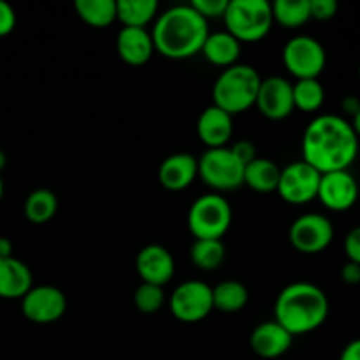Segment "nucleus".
Returning a JSON list of instances; mask_svg holds the SVG:
<instances>
[{
	"label": "nucleus",
	"instance_id": "obj_1",
	"mask_svg": "<svg viewBox=\"0 0 360 360\" xmlns=\"http://www.w3.org/2000/svg\"><path fill=\"white\" fill-rule=\"evenodd\" d=\"M359 155V137L348 120L320 115L309 122L302 136V160L320 174L348 171Z\"/></svg>",
	"mask_w": 360,
	"mask_h": 360
},
{
	"label": "nucleus",
	"instance_id": "obj_2",
	"mask_svg": "<svg viewBox=\"0 0 360 360\" xmlns=\"http://www.w3.org/2000/svg\"><path fill=\"white\" fill-rule=\"evenodd\" d=\"M207 35V21L192 6H176L158 14L151 30L155 51L171 60H185L200 53Z\"/></svg>",
	"mask_w": 360,
	"mask_h": 360
},
{
	"label": "nucleus",
	"instance_id": "obj_3",
	"mask_svg": "<svg viewBox=\"0 0 360 360\" xmlns=\"http://www.w3.org/2000/svg\"><path fill=\"white\" fill-rule=\"evenodd\" d=\"M329 316L326 292L309 281H295L280 292L274 304V320L292 336L316 330Z\"/></svg>",
	"mask_w": 360,
	"mask_h": 360
},
{
	"label": "nucleus",
	"instance_id": "obj_4",
	"mask_svg": "<svg viewBox=\"0 0 360 360\" xmlns=\"http://www.w3.org/2000/svg\"><path fill=\"white\" fill-rule=\"evenodd\" d=\"M262 77L252 65L236 63L225 69L213 84V105L231 116L248 111L255 105Z\"/></svg>",
	"mask_w": 360,
	"mask_h": 360
},
{
	"label": "nucleus",
	"instance_id": "obj_5",
	"mask_svg": "<svg viewBox=\"0 0 360 360\" xmlns=\"http://www.w3.org/2000/svg\"><path fill=\"white\" fill-rule=\"evenodd\" d=\"M225 28L239 42H257L273 27V11L266 0H229L224 14Z\"/></svg>",
	"mask_w": 360,
	"mask_h": 360
},
{
	"label": "nucleus",
	"instance_id": "obj_6",
	"mask_svg": "<svg viewBox=\"0 0 360 360\" xmlns=\"http://www.w3.org/2000/svg\"><path fill=\"white\" fill-rule=\"evenodd\" d=\"M186 224L195 239H221L232 224V207L220 193H206L193 200Z\"/></svg>",
	"mask_w": 360,
	"mask_h": 360
},
{
	"label": "nucleus",
	"instance_id": "obj_7",
	"mask_svg": "<svg viewBox=\"0 0 360 360\" xmlns=\"http://www.w3.org/2000/svg\"><path fill=\"white\" fill-rule=\"evenodd\" d=\"M197 162H199V178L213 190L231 192L243 185L245 165L231 148L225 146L204 151Z\"/></svg>",
	"mask_w": 360,
	"mask_h": 360
},
{
	"label": "nucleus",
	"instance_id": "obj_8",
	"mask_svg": "<svg viewBox=\"0 0 360 360\" xmlns=\"http://www.w3.org/2000/svg\"><path fill=\"white\" fill-rule=\"evenodd\" d=\"M327 63L323 46L309 35H295L283 48V65L295 79H319Z\"/></svg>",
	"mask_w": 360,
	"mask_h": 360
},
{
	"label": "nucleus",
	"instance_id": "obj_9",
	"mask_svg": "<svg viewBox=\"0 0 360 360\" xmlns=\"http://www.w3.org/2000/svg\"><path fill=\"white\" fill-rule=\"evenodd\" d=\"M169 309L179 322L197 323L213 311V288L199 280L183 281L169 299Z\"/></svg>",
	"mask_w": 360,
	"mask_h": 360
},
{
	"label": "nucleus",
	"instance_id": "obj_10",
	"mask_svg": "<svg viewBox=\"0 0 360 360\" xmlns=\"http://www.w3.org/2000/svg\"><path fill=\"white\" fill-rule=\"evenodd\" d=\"M320 178L322 174L309 164H306L304 160L292 162L287 167L281 169L276 192L280 193L285 202L302 206V204H308L316 199Z\"/></svg>",
	"mask_w": 360,
	"mask_h": 360
},
{
	"label": "nucleus",
	"instance_id": "obj_11",
	"mask_svg": "<svg viewBox=\"0 0 360 360\" xmlns=\"http://www.w3.org/2000/svg\"><path fill=\"white\" fill-rule=\"evenodd\" d=\"M288 239L297 252L315 255L329 248L334 239V227L323 214L306 213L290 225Z\"/></svg>",
	"mask_w": 360,
	"mask_h": 360
},
{
	"label": "nucleus",
	"instance_id": "obj_12",
	"mask_svg": "<svg viewBox=\"0 0 360 360\" xmlns=\"http://www.w3.org/2000/svg\"><path fill=\"white\" fill-rule=\"evenodd\" d=\"M67 299L60 288L51 285L32 287L21 299V311L34 323H53L63 316Z\"/></svg>",
	"mask_w": 360,
	"mask_h": 360
},
{
	"label": "nucleus",
	"instance_id": "obj_13",
	"mask_svg": "<svg viewBox=\"0 0 360 360\" xmlns=\"http://www.w3.org/2000/svg\"><path fill=\"white\" fill-rule=\"evenodd\" d=\"M255 108L259 109L260 115L274 122L288 118L295 109L290 81L280 76L262 79L257 94Z\"/></svg>",
	"mask_w": 360,
	"mask_h": 360
},
{
	"label": "nucleus",
	"instance_id": "obj_14",
	"mask_svg": "<svg viewBox=\"0 0 360 360\" xmlns=\"http://www.w3.org/2000/svg\"><path fill=\"white\" fill-rule=\"evenodd\" d=\"M320 202L330 211H348L359 199V183L350 171H334L322 174L319 186Z\"/></svg>",
	"mask_w": 360,
	"mask_h": 360
},
{
	"label": "nucleus",
	"instance_id": "obj_15",
	"mask_svg": "<svg viewBox=\"0 0 360 360\" xmlns=\"http://www.w3.org/2000/svg\"><path fill=\"white\" fill-rule=\"evenodd\" d=\"M136 269L143 283L164 287L174 276V259L160 245H148L137 253Z\"/></svg>",
	"mask_w": 360,
	"mask_h": 360
},
{
	"label": "nucleus",
	"instance_id": "obj_16",
	"mask_svg": "<svg viewBox=\"0 0 360 360\" xmlns=\"http://www.w3.org/2000/svg\"><path fill=\"white\" fill-rule=\"evenodd\" d=\"M294 343V336L276 320L264 322L253 329L250 336V347L260 359H278L287 354Z\"/></svg>",
	"mask_w": 360,
	"mask_h": 360
},
{
	"label": "nucleus",
	"instance_id": "obj_17",
	"mask_svg": "<svg viewBox=\"0 0 360 360\" xmlns=\"http://www.w3.org/2000/svg\"><path fill=\"white\" fill-rule=\"evenodd\" d=\"M232 132H234L232 116L217 105L204 109L197 120V136L202 144H206L207 150L227 146L229 141L232 139Z\"/></svg>",
	"mask_w": 360,
	"mask_h": 360
},
{
	"label": "nucleus",
	"instance_id": "obj_18",
	"mask_svg": "<svg viewBox=\"0 0 360 360\" xmlns=\"http://www.w3.org/2000/svg\"><path fill=\"white\" fill-rule=\"evenodd\" d=\"M199 176V162L190 153H174L158 167V181L165 190L181 192Z\"/></svg>",
	"mask_w": 360,
	"mask_h": 360
},
{
	"label": "nucleus",
	"instance_id": "obj_19",
	"mask_svg": "<svg viewBox=\"0 0 360 360\" xmlns=\"http://www.w3.org/2000/svg\"><path fill=\"white\" fill-rule=\"evenodd\" d=\"M116 51L125 63L134 67L144 65L155 53L153 39L146 28H125L116 35Z\"/></svg>",
	"mask_w": 360,
	"mask_h": 360
},
{
	"label": "nucleus",
	"instance_id": "obj_20",
	"mask_svg": "<svg viewBox=\"0 0 360 360\" xmlns=\"http://www.w3.org/2000/svg\"><path fill=\"white\" fill-rule=\"evenodd\" d=\"M30 269L27 264L14 257L0 259V297L2 299H23L32 288Z\"/></svg>",
	"mask_w": 360,
	"mask_h": 360
},
{
	"label": "nucleus",
	"instance_id": "obj_21",
	"mask_svg": "<svg viewBox=\"0 0 360 360\" xmlns=\"http://www.w3.org/2000/svg\"><path fill=\"white\" fill-rule=\"evenodd\" d=\"M200 53L213 65L229 69V67L238 63L239 55H241V42L234 35L229 34L227 30L213 32V34L210 32Z\"/></svg>",
	"mask_w": 360,
	"mask_h": 360
},
{
	"label": "nucleus",
	"instance_id": "obj_22",
	"mask_svg": "<svg viewBox=\"0 0 360 360\" xmlns=\"http://www.w3.org/2000/svg\"><path fill=\"white\" fill-rule=\"evenodd\" d=\"M281 167H278L269 158H259L245 165V176H243V185L250 186L259 193L276 192L278 181H280Z\"/></svg>",
	"mask_w": 360,
	"mask_h": 360
},
{
	"label": "nucleus",
	"instance_id": "obj_23",
	"mask_svg": "<svg viewBox=\"0 0 360 360\" xmlns=\"http://www.w3.org/2000/svg\"><path fill=\"white\" fill-rule=\"evenodd\" d=\"M158 16L157 0H118L116 20L125 28H146Z\"/></svg>",
	"mask_w": 360,
	"mask_h": 360
},
{
	"label": "nucleus",
	"instance_id": "obj_24",
	"mask_svg": "<svg viewBox=\"0 0 360 360\" xmlns=\"http://www.w3.org/2000/svg\"><path fill=\"white\" fill-rule=\"evenodd\" d=\"M250 292L241 281L227 280L213 288V308L221 313H238L248 304Z\"/></svg>",
	"mask_w": 360,
	"mask_h": 360
},
{
	"label": "nucleus",
	"instance_id": "obj_25",
	"mask_svg": "<svg viewBox=\"0 0 360 360\" xmlns=\"http://www.w3.org/2000/svg\"><path fill=\"white\" fill-rule=\"evenodd\" d=\"M74 9L84 23L94 28L109 27L116 20L115 0H76Z\"/></svg>",
	"mask_w": 360,
	"mask_h": 360
},
{
	"label": "nucleus",
	"instance_id": "obj_26",
	"mask_svg": "<svg viewBox=\"0 0 360 360\" xmlns=\"http://www.w3.org/2000/svg\"><path fill=\"white\" fill-rule=\"evenodd\" d=\"M271 11L273 20L285 28H299L311 20L309 0H276Z\"/></svg>",
	"mask_w": 360,
	"mask_h": 360
},
{
	"label": "nucleus",
	"instance_id": "obj_27",
	"mask_svg": "<svg viewBox=\"0 0 360 360\" xmlns=\"http://www.w3.org/2000/svg\"><path fill=\"white\" fill-rule=\"evenodd\" d=\"M56 210H58V200L51 190L39 188L25 200V217L32 224H46L55 217Z\"/></svg>",
	"mask_w": 360,
	"mask_h": 360
},
{
	"label": "nucleus",
	"instance_id": "obj_28",
	"mask_svg": "<svg viewBox=\"0 0 360 360\" xmlns=\"http://www.w3.org/2000/svg\"><path fill=\"white\" fill-rule=\"evenodd\" d=\"M190 259L202 271L218 269L225 260L224 243L220 239H195L190 248Z\"/></svg>",
	"mask_w": 360,
	"mask_h": 360
},
{
	"label": "nucleus",
	"instance_id": "obj_29",
	"mask_svg": "<svg viewBox=\"0 0 360 360\" xmlns=\"http://www.w3.org/2000/svg\"><path fill=\"white\" fill-rule=\"evenodd\" d=\"M294 108L304 112L319 111L326 101V90L319 79H299L292 84Z\"/></svg>",
	"mask_w": 360,
	"mask_h": 360
},
{
	"label": "nucleus",
	"instance_id": "obj_30",
	"mask_svg": "<svg viewBox=\"0 0 360 360\" xmlns=\"http://www.w3.org/2000/svg\"><path fill=\"white\" fill-rule=\"evenodd\" d=\"M165 302L164 287H157V285L141 283L137 290L134 292V304L144 315H153V313L160 311L162 306Z\"/></svg>",
	"mask_w": 360,
	"mask_h": 360
},
{
	"label": "nucleus",
	"instance_id": "obj_31",
	"mask_svg": "<svg viewBox=\"0 0 360 360\" xmlns=\"http://www.w3.org/2000/svg\"><path fill=\"white\" fill-rule=\"evenodd\" d=\"M190 6L200 14L206 21L210 20H218L221 18L224 20V14L227 11L229 0H193Z\"/></svg>",
	"mask_w": 360,
	"mask_h": 360
},
{
	"label": "nucleus",
	"instance_id": "obj_32",
	"mask_svg": "<svg viewBox=\"0 0 360 360\" xmlns=\"http://www.w3.org/2000/svg\"><path fill=\"white\" fill-rule=\"evenodd\" d=\"M309 13L313 20H333L338 13V2L336 0H309Z\"/></svg>",
	"mask_w": 360,
	"mask_h": 360
},
{
	"label": "nucleus",
	"instance_id": "obj_33",
	"mask_svg": "<svg viewBox=\"0 0 360 360\" xmlns=\"http://www.w3.org/2000/svg\"><path fill=\"white\" fill-rule=\"evenodd\" d=\"M345 253L348 260L360 266V227L352 229L345 238Z\"/></svg>",
	"mask_w": 360,
	"mask_h": 360
},
{
	"label": "nucleus",
	"instance_id": "obj_34",
	"mask_svg": "<svg viewBox=\"0 0 360 360\" xmlns=\"http://www.w3.org/2000/svg\"><path fill=\"white\" fill-rule=\"evenodd\" d=\"M16 27V13L7 2L0 0V37L9 35Z\"/></svg>",
	"mask_w": 360,
	"mask_h": 360
},
{
	"label": "nucleus",
	"instance_id": "obj_35",
	"mask_svg": "<svg viewBox=\"0 0 360 360\" xmlns=\"http://www.w3.org/2000/svg\"><path fill=\"white\" fill-rule=\"evenodd\" d=\"M231 150L234 151V155L241 160L243 165H248L250 162L257 158V150L253 146V143H250V141H238Z\"/></svg>",
	"mask_w": 360,
	"mask_h": 360
},
{
	"label": "nucleus",
	"instance_id": "obj_36",
	"mask_svg": "<svg viewBox=\"0 0 360 360\" xmlns=\"http://www.w3.org/2000/svg\"><path fill=\"white\" fill-rule=\"evenodd\" d=\"M341 280L347 285H360V266L355 262L348 260L343 267H341Z\"/></svg>",
	"mask_w": 360,
	"mask_h": 360
},
{
	"label": "nucleus",
	"instance_id": "obj_37",
	"mask_svg": "<svg viewBox=\"0 0 360 360\" xmlns=\"http://www.w3.org/2000/svg\"><path fill=\"white\" fill-rule=\"evenodd\" d=\"M340 360H360V338L350 341V343L345 347V350L341 352Z\"/></svg>",
	"mask_w": 360,
	"mask_h": 360
},
{
	"label": "nucleus",
	"instance_id": "obj_38",
	"mask_svg": "<svg viewBox=\"0 0 360 360\" xmlns=\"http://www.w3.org/2000/svg\"><path fill=\"white\" fill-rule=\"evenodd\" d=\"M341 109H343L347 115H350L352 118H354V116L357 115L359 109H360L359 98L354 97V95H348V97H345L343 102H341Z\"/></svg>",
	"mask_w": 360,
	"mask_h": 360
},
{
	"label": "nucleus",
	"instance_id": "obj_39",
	"mask_svg": "<svg viewBox=\"0 0 360 360\" xmlns=\"http://www.w3.org/2000/svg\"><path fill=\"white\" fill-rule=\"evenodd\" d=\"M13 257V243L7 238H0V259Z\"/></svg>",
	"mask_w": 360,
	"mask_h": 360
},
{
	"label": "nucleus",
	"instance_id": "obj_40",
	"mask_svg": "<svg viewBox=\"0 0 360 360\" xmlns=\"http://www.w3.org/2000/svg\"><path fill=\"white\" fill-rule=\"evenodd\" d=\"M352 127H354L355 134H357V137L360 139V109H359L357 115H355L354 118H352Z\"/></svg>",
	"mask_w": 360,
	"mask_h": 360
},
{
	"label": "nucleus",
	"instance_id": "obj_41",
	"mask_svg": "<svg viewBox=\"0 0 360 360\" xmlns=\"http://www.w3.org/2000/svg\"><path fill=\"white\" fill-rule=\"evenodd\" d=\"M6 153L4 151H0V171H2L4 167H6Z\"/></svg>",
	"mask_w": 360,
	"mask_h": 360
},
{
	"label": "nucleus",
	"instance_id": "obj_42",
	"mask_svg": "<svg viewBox=\"0 0 360 360\" xmlns=\"http://www.w3.org/2000/svg\"><path fill=\"white\" fill-rule=\"evenodd\" d=\"M4 195V181H2V176H0V200H2Z\"/></svg>",
	"mask_w": 360,
	"mask_h": 360
},
{
	"label": "nucleus",
	"instance_id": "obj_43",
	"mask_svg": "<svg viewBox=\"0 0 360 360\" xmlns=\"http://www.w3.org/2000/svg\"><path fill=\"white\" fill-rule=\"evenodd\" d=\"M359 77H360V65H359Z\"/></svg>",
	"mask_w": 360,
	"mask_h": 360
}]
</instances>
